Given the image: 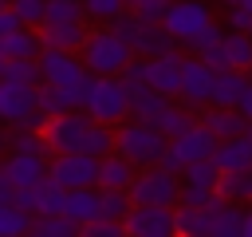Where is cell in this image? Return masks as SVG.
<instances>
[{"mask_svg":"<svg viewBox=\"0 0 252 237\" xmlns=\"http://www.w3.org/2000/svg\"><path fill=\"white\" fill-rule=\"evenodd\" d=\"M165 150H169V134L146 118H126L118 122V154H126L138 170L146 166H161L165 162Z\"/></svg>","mask_w":252,"mask_h":237,"instance_id":"6da1fadb","label":"cell"},{"mask_svg":"<svg viewBox=\"0 0 252 237\" xmlns=\"http://www.w3.org/2000/svg\"><path fill=\"white\" fill-rule=\"evenodd\" d=\"M110 28H114L138 55H146V59L177 51V40H173V32L165 28V20H146V16H138V12H122L118 20H110Z\"/></svg>","mask_w":252,"mask_h":237,"instance_id":"7a4b0ae2","label":"cell"},{"mask_svg":"<svg viewBox=\"0 0 252 237\" xmlns=\"http://www.w3.org/2000/svg\"><path fill=\"white\" fill-rule=\"evenodd\" d=\"M0 118H4L8 126H20V130H43L51 115L43 111L35 83L4 79V83H0Z\"/></svg>","mask_w":252,"mask_h":237,"instance_id":"3957f363","label":"cell"},{"mask_svg":"<svg viewBox=\"0 0 252 237\" xmlns=\"http://www.w3.org/2000/svg\"><path fill=\"white\" fill-rule=\"evenodd\" d=\"M134 55H138V51H134L114 28H94V32L87 36V43H83L87 71H94V75H122Z\"/></svg>","mask_w":252,"mask_h":237,"instance_id":"277c9868","label":"cell"},{"mask_svg":"<svg viewBox=\"0 0 252 237\" xmlns=\"http://www.w3.org/2000/svg\"><path fill=\"white\" fill-rule=\"evenodd\" d=\"M181 186L185 178L169 166H146L138 170L134 186H130V198L134 205H177L181 201Z\"/></svg>","mask_w":252,"mask_h":237,"instance_id":"5b68a950","label":"cell"},{"mask_svg":"<svg viewBox=\"0 0 252 237\" xmlns=\"http://www.w3.org/2000/svg\"><path fill=\"white\" fill-rule=\"evenodd\" d=\"M87 111H91L94 122H110V126L126 122L134 115V103H130V91L122 83V75H98V87L87 99Z\"/></svg>","mask_w":252,"mask_h":237,"instance_id":"8992f818","label":"cell"},{"mask_svg":"<svg viewBox=\"0 0 252 237\" xmlns=\"http://www.w3.org/2000/svg\"><path fill=\"white\" fill-rule=\"evenodd\" d=\"M91 111L87 107H75V111H63V115H51L43 134H47V146L51 154H63V150H87V138H91Z\"/></svg>","mask_w":252,"mask_h":237,"instance_id":"52a82bcc","label":"cell"},{"mask_svg":"<svg viewBox=\"0 0 252 237\" xmlns=\"http://www.w3.org/2000/svg\"><path fill=\"white\" fill-rule=\"evenodd\" d=\"M217 142H220V138H217L201 118H197L189 130H181V134H173V138H169V150H165V162H161V166H169V170H177V174H181L189 162H197V158H213Z\"/></svg>","mask_w":252,"mask_h":237,"instance_id":"ba28073f","label":"cell"},{"mask_svg":"<svg viewBox=\"0 0 252 237\" xmlns=\"http://www.w3.org/2000/svg\"><path fill=\"white\" fill-rule=\"evenodd\" d=\"M209 24H213V12H209L205 0H173L169 12H165V28L173 32V40H177L181 47H193L197 36H201Z\"/></svg>","mask_w":252,"mask_h":237,"instance_id":"9c48e42d","label":"cell"},{"mask_svg":"<svg viewBox=\"0 0 252 237\" xmlns=\"http://www.w3.org/2000/svg\"><path fill=\"white\" fill-rule=\"evenodd\" d=\"M51 178H55L63 190L98 186V154H91V150H63V154H51Z\"/></svg>","mask_w":252,"mask_h":237,"instance_id":"30bf717a","label":"cell"},{"mask_svg":"<svg viewBox=\"0 0 252 237\" xmlns=\"http://www.w3.org/2000/svg\"><path fill=\"white\" fill-rule=\"evenodd\" d=\"M213 79H217V67H209L201 55H185V71H181V103L185 107H193L197 115L213 103Z\"/></svg>","mask_w":252,"mask_h":237,"instance_id":"8fae6325","label":"cell"},{"mask_svg":"<svg viewBox=\"0 0 252 237\" xmlns=\"http://www.w3.org/2000/svg\"><path fill=\"white\" fill-rule=\"evenodd\" d=\"M244 221H248V209L232 198H213L205 205V237H244Z\"/></svg>","mask_w":252,"mask_h":237,"instance_id":"7c38bea8","label":"cell"},{"mask_svg":"<svg viewBox=\"0 0 252 237\" xmlns=\"http://www.w3.org/2000/svg\"><path fill=\"white\" fill-rule=\"evenodd\" d=\"M47 174H51V158L39 154V150H12L8 162L0 166V182H12L16 190L35 186V182L47 178Z\"/></svg>","mask_w":252,"mask_h":237,"instance_id":"4fadbf2b","label":"cell"},{"mask_svg":"<svg viewBox=\"0 0 252 237\" xmlns=\"http://www.w3.org/2000/svg\"><path fill=\"white\" fill-rule=\"evenodd\" d=\"M177 233L173 205H134L126 213V237H169Z\"/></svg>","mask_w":252,"mask_h":237,"instance_id":"5bb4252c","label":"cell"},{"mask_svg":"<svg viewBox=\"0 0 252 237\" xmlns=\"http://www.w3.org/2000/svg\"><path fill=\"white\" fill-rule=\"evenodd\" d=\"M39 67H43V83H59V87H75L87 75V59L63 47H43Z\"/></svg>","mask_w":252,"mask_h":237,"instance_id":"9a60e30c","label":"cell"},{"mask_svg":"<svg viewBox=\"0 0 252 237\" xmlns=\"http://www.w3.org/2000/svg\"><path fill=\"white\" fill-rule=\"evenodd\" d=\"M39 36H43V47L83 51L91 28H87V16H83V20H43V24H39Z\"/></svg>","mask_w":252,"mask_h":237,"instance_id":"2e32d148","label":"cell"},{"mask_svg":"<svg viewBox=\"0 0 252 237\" xmlns=\"http://www.w3.org/2000/svg\"><path fill=\"white\" fill-rule=\"evenodd\" d=\"M201 122H205L217 138H236V134H248V126H252V118H248L240 107H217V103H209V107L201 111Z\"/></svg>","mask_w":252,"mask_h":237,"instance_id":"e0dca14e","label":"cell"},{"mask_svg":"<svg viewBox=\"0 0 252 237\" xmlns=\"http://www.w3.org/2000/svg\"><path fill=\"white\" fill-rule=\"evenodd\" d=\"M150 63V83L158 87V91H165V95H181V71H185V55L181 51H169V55H154V59H146Z\"/></svg>","mask_w":252,"mask_h":237,"instance_id":"ac0fdd59","label":"cell"},{"mask_svg":"<svg viewBox=\"0 0 252 237\" xmlns=\"http://www.w3.org/2000/svg\"><path fill=\"white\" fill-rule=\"evenodd\" d=\"M134 178H138V166L126 154L110 150V154L98 158V190H130Z\"/></svg>","mask_w":252,"mask_h":237,"instance_id":"d6986e66","label":"cell"},{"mask_svg":"<svg viewBox=\"0 0 252 237\" xmlns=\"http://www.w3.org/2000/svg\"><path fill=\"white\" fill-rule=\"evenodd\" d=\"M43 55V36L39 28H16L8 36H0V59H39Z\"/></svg>","mask_w":252,"mask_h":237,"instance_id":"ffe728a7","label":"cell"},{"mask_svg":"<svg viewBox=\"0 0 252 237\" xmlns=\"http://www.w3.org/2000/svg\"><path fill=\"white\" fill-rule=\"evenodd\" d=\"M248 83H252V75L240 71V67H224V71H217V79H213V103H217V107H240Z\"/></svg>","mask_w":252,"mask_h":237,"instance_id":"44dd1931","label":"cell"},{"mask_svg":"<svg viewBox=\"0 0 252 237\" xmlns=\"http://www.w3.org/2000/svg\"><path fill=\"white\" fill-rule=\"evenodd\" d=\"M63 213L75 217L79 225L102 217V190L98 186H79V190H67V201H63Z\"/></svg>","mask_w":252,"mask_h":237,"instance_id":"7402d4cb","label":"cell"},{"mask_svg":"<svg viewBox=\"0 0 252 237\" xmlns=\"http://www.w3.org/2000/svg\"><path fill=\"white\" fill-rule=\"evenodd\" d=\"M213 158H217L220 170H252V138L248 134L220 138L217 150H213Z\"/></svg>","mask_w":252,"mask_h":237,"instance_id":"603a6c76","label":"cell"},{"mask_svg":"<svg viewBox=\"0 0 252 237\" xmlns=\"http://www.w3.org/2000/svg\"><path fill=\"white\" fill-rule=\"evenodd\" d=\"M169 111H173V95H165V91H158V87H150L142 99H134V118H146V122H154V126H165Z\"/></svg>","mask_w":252,"mask_h":237,"instance_id":"cb8c5ba5","label":"cell"},{"mask_svg":"<svg viewBox=\"0 0 252 237\" xmlns=\"http://www.w3.org/2000/svg\"><path fill=\"white\" fill-rule=\"evenodd\" d=\"M32 237H83V225L67 213H35L32 217Z\"/></svg>","mask_w":252,"mask_h":237,"instance_id":"d4e9b609","label":"cell"},{"mask_svg":"<svg viewBox=\"0 0 252 237\" xmlns=\"http://www.w3.org/2000/svg\"><path fill=\"white\" fill-rule=\"evenodd\" d=\"M39 103H43L47 115H63V111L83 107L79 87H59V83H39Z\"/></svg>","mask_w":252,"mask_h":237,"instance_id":"484cf974","label":"cell"},{"mask_svg":"<svg viewBox=\"0 0 252 237\" xmlns=\"http://www.w3.org/2000/svg\"><path fill=\"white\" fill-rule=\"evenodd\" d=\"M224 51H228V67L252 71V32L228 28V32H224Z\"/></svg>","mask_w":252,"mask_h":237,"instance_id":"4316f807","label":"cell"},{"mask_svg":"<svg viewBox=\"0 0 252 237\" xmlns=\"http://www.w3.org/2000/svg\"><path fill=\"white\" fill-rule=\"evenodd\" d=\"M217 194L232 198V201H248L252 198V170H224L217 182Z\"/></svg>","mask_w":252,"mask_h":237,"instance_id":"83f0119b","label":"cell"},{"mask_svg":"<svg viewBox=\"0 0 252 237\" xmlns=\"http://www.w3.org/2000/svg\"><path fill=\"white\" fill-rule=\"evenodd\" d=\"M0 79L43 83V67H39V59H0Z\"/></svg>","mask_w":252,"mask_h":237,"instance_id":"f1b7e54d","label":"cell"},{"mask_svg":"<svg viewBox=\"0 0 252 237\" xmlns=\"http://www.w3.org/2000/svg\"><path fill=\"white\" fill-rule=\"evenodd\" d=\"M220 174H224V170L217 166V158H197V162H189V166L181 170L185 182H193V186H213V190H217Z\"/></svg>","mask_w":252,"mask_h":237,"instance_id":"f546056e","label":"cell"},{"mask_svg":"<svg viewBox=\"0 0 252 237\" xmlns=\"http://www.w3.org/2000/svg\"><path fill=\"white\" fill-rule=\"evenodd\" d=\"M173 217H177V237H205V209L197 205H173Z\"/></svg>","mask_w":252,"mask_h":237,"instance_id":"4dcf8cb0","label":"cell"},{"mask_svg":"<svg viewBox=\"0 0 252 237\" xmlns=\"http://www.w3.org/2000/svg\"><path fill=\"white\" fill-rule=\"evenodd\" d=\"M32 209H24V205H0V233H32Z\"/></svg>","mask_w":252,"mask_h":237,"instance_id":"1f68e13d","label":"cell"},{"mask_svg":"<svg viewBox=\"0 0 252 237\" xmlns=\"http://www.w3.org/2000/svg\"><path fill=\"white\" fill-rule=\"evenodd\" d=\"M126 8H130L126 0H87V20H102V24H110V20H118Z\"/></svg>","mask_w":252,"mask_h":237,"instance_id":"d6a6232c","label":"cell"},{"mask_svg":"<svg viewBox=\"0 0 252 237\" xmlns=\"http://www.w3.org/2000/svg\"><path fill=\"white\" fill-rule=\"evenodd\" d=\"M83 237H126V221L118 217H94L83 225Z\"/></svg>","mask_w":252,"mask_h":237,"instance_id":"836d02e7","label":"cell"},{"mask_svg":"<svg viewBox=\"0 0 252 237\" xmlns=\"http://www.w3.org/2000/svg\"><path fill=\"white\" fill-rule=\"evenodd\" d=\"M87 0H47V20H83Z\"/></svg>","mask_w":252,"mask_h":237,"instance_id":"e575fe53","label":"cell"},{"mask_svg":"<svg viewBox=\"0 0 252 237\" xmlns=\"http://www.w3.org/2000/svg\"><path fill=\"white\" fill-rule=\"evenodd\" d=\"M12 8L20 12V20L28 28H39L47 20V0H12Z\"/></svg>","mask_w":252,"mask_h":237,"instance_id":"d590c367","label":"cell"},{"mask_svg":"<svg viewBox=\"0 0 252 237\" xmlns=\"http://www.w3.org/2000/svg\"><path fill=\"white\" fill-rule=\"evenodd\" d=\"M213 198H217V190H213V186H193V182H185V186H181V205H197V209H205Z\"/></svg>","mask_w":252,"mask_h":237,"instance_id":"8d00e7d4","label":"cell"},{"mask_svg":"<svg viewBox=\"0 0 252 237\" xmlns=\"http://www.w3.org/2000/svg\"><path fill=\"white\" fill-rule=\"evenodd\" d=\"M169 4H173V0H138V4H134V12H138V16H146V20H165Z\"/></svg>","mask_w":252,"mask_h":237,"instance_id":"74e56055","label":"cell"},{"mask_svg":"<svg viewBox=\"0 0 252 237\" xmlns=\"http://www.w3.org/2000/svg\"><path fill=\"white\" fill-rule=\"evenodd\" d=\"M228 28L252 32V8H244V4H228Z\"/></svg>","mask_w":252,"mask_h":237,"instance_id":"f35d334b","label":"cell"},{"mask_svg":"<svg viewBox=\"0 0 252 237\" xmlns=\"http://www.w3.org/2000/svg\"><path fill=\"white\" fill-rule=\"evenodd\" d=\"M220 40H224V32H220V24L213 20V24H209V28H205V32L197 36V43H193L189 51H201V47H209V43H220Z\"/></svg>","mask_w":252,"mask_h":237,"instance_id":"ab89813d","label":"cell"},{"mask_svg":"<svg viewBox=\"0 0 252 237\" xmlns=\"http://www.w3.org/2000/svg\"><path fill=\"white\" fill-rule=\"evenodd\" d=\"M240 111L252 118V83H248V91H244V99H240Z\"/></svg>","mask_w":252,"mask_h":237,"instance_id":"60d3db41","label":"cell"},{"mask_svg":"<svg viewBox=\"0 0 252 237\" xmlns=\"http://www.w3.org/2000/svg\"><path fill=\"white\" fill-rule=\"evenodd\" d=\"M244 237H252V209H248V221H244Z\"/></svg>","mask_w":252,"mask_h":237,"instance_id":"b9f144b4","label":"cell"},{"mask_svg":"<svg viewBox=\"0 0 252 237\" xmlns=\"http://www.w3.org/2000/svg\"><path fill=\"white\" fill-rule=\"evenodd\" d=\"M126 4H130V8H134V4H138V0H126Z\"/></svg>","mask_w":252,"mask_h":237,"instance_id":"7bdbcfd3","label":"cell"},{"mask_svg":"<svg viewBox=\"0 0 252 237\" xmlns=\"http://www.w3.org/2000/svg\"><path fill=\"white\" fill-rule=\"evenodd\" d=\"M248 138H252V126H248Z\"/></svg>","mask_w":252,"mask_h":237,"instance_id":"ee69618b","label":"cell"},{"mask_svg":"<svg viewBox=\"0 0 252 237\" xmlns=\"http://www.w3.org/2000/svg\"><path fill=\"white\" fill-rule=\"evenodd\" d=\"M248 201H252V198H248Z\"/></svg>","mask_w":252,"mask_h":237,"instance_id":"f6af8a7d","label":"cell"}]
</instances>
